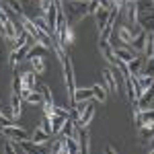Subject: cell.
I'll use <instances>...</instances> for the list:
<instances>
[{"label":"cell","mask_w":154,"mask_h":154,"mask_svg":"<svg viewBox=\"0 0 154 154\" xmlns=\"http://www.w3.org/2000/svg\"><path fill=\"white\" fill-rule=\"evenodd\" d=\"M35 88H37V91H41V95H43V105L54 107V95H51V88H49L48 84H39V82H37ZM43 105H41V107H43Z\"/></svg>","instance_id":"cell-19"},{"label":"cell","mask_w":154,"mask_h":154,"mask_svg":"<svg viewBox=\"0 0 154 154\" xmlns=\"http://www.w3.org/2000/svg\"><path fill=\"white\" fill-rule=\"evenodd\" d=\"M2 134L8 138V140H14V142H23V140H27V138H31L29 134H27V130L25 128H21V125H6V128H2Z\"/></svg>","instance_id":"cell-4"},{"label":"cell","mask_w":154,"mask_h":154,"mask_svg":"<svg viewBox=\"0 0 154 154\" xmlns=\"http://www.w3.org/2000/svg\"><path fill=\"white\" fill-rule=\"evenodd\" d=\"M76 140L80 144V152H88L91 150V134H88V128H78Z\"/></svg>","instance_id":"cell-13"},{"label":"cell","mask_w":154,"mask_h":154,"mask_svg":"<svg viewBox=\"0 0 154 154\" xmlns=\"http://www.w3.org/2000/svg\"><path fill=\"white\" fill-rule=\"evenodd\" d=\"M138 82H140V86L146 91V88L154 86V76H148V74H138Z\"/></svg>","instance_id":"cell-28"},{"label":"cell","mask_w":154,"mask_h":154,"mask_svg":"<svg viewBox=\"0 0 154 154\" xmlns=\"http://www.w3.org/2000/svg\"><path fill=\"white\" fill-rule=\"evenodd\" d=\"M109 14H111V8H105V6L97 8V12H95V19H97V31H103V27H105L107 21H109Z\"/></svg>","instance_id":"cell-15"},{"label":"cell","mask_w":154,"mask_h":154,"mask_svg":"<svg viewBox=\"0 0 154 154\" xmlns=\"http://www.w3.org/2000/svg\"><path fill=\"white\" fill-rule=\"evenodd\" d=\"M111 2H113V0H111Z\"/></svg>","instance_id":"cell-44"},{"label":"cell","mask_w":154,"mask_h":154,"mask_svg":"<svg viewBox=\"0 0 154 154\" xmlns=\"http://www.w3.org/2000/svg\"><path fill=\"white\" fill-rule=\"evenodd\" d=\"M49 48L48 45H43V43H39V41H35L31 48H29V51H27V60H33V58H45L48 56Z\"/></svg>","instance_id":"cell-12"},{"label":"cell","mask_w":154,"mask_h":154,"mask_svg":"<svg viewBox=\"0 0 154 154\" xmlns=\"http://www.w3.org/2000/svg\"><path fill=\"white\" fill-rule=\"evenodd\" d=\"M76 101H93V88H76L74 91V103Z\"/></svg>","instance_id":"cell-23"},{"label":"cell","mask_w":154,"mask_h":154,"mask_svg":"<svg viewBox=\"0 0 154 154\" xmlns=\"http://www.w3.org/2000/svg\"><path fill=\"white\" fill-rule=\"evenodd\" d=\"M150 37H152V39H154V31H152V33H150Z\"/></svg>","instance_id":"cell-41"},{"label":"cell","mask_w":154,"mask_h":154,"mask_svg":"<svg viewBox=\"0 0 154 154\" xmlns=\"http://www.w3.org/2000/svg\"><path fill=\"white\" fill-rule=\"evenodd\" d=\"M0 113H6V109H4V105L0 103Z\"/></svg>","instance_id":"cell-40"},{"label":"cell","mask_w":154,"mask_h":154,"mask_svg":"<svg viewBox=\"0 0 154 154\" xmlns=\"http://www.w3.org/2000/svg\"><path fill=\"white\" fill-rule=\"evenodd\" d=\"M23 97L19 95V93H12L11 97V113H12V117L14 119H19L21 115H23Z\"/></svg>","instance_id":"cell-10"},{"label":"cell","mask_w":154,"mask_h":154,"mask_svg":"<svg viewBox=\"0 0 154 154\" xmlns=\"http://www.w3.org/2000/svg\"><path fill=\"white\" fill-rule=\"evenodd\" d=\"M101 74H103V80H105L107 88L113 91V93H117V84H115V76H113V66H105L101 70Z\"/></svg>","instance_id":"cell-14"},{"label":"cell","mask_w":154,"mask_h":154,"mask_svg":"<svg viewBox=\"0 0 154 154\" xmlns=\"http://www.w3.org/2000/svg\"><path fill=\"white\" fill-rule=\"evenodd\" d=\"M64 12H66L70 25L80 23L88 14V0H66L64 2Z\"/></svg>","instance_id":"cell-1"},{"label":"cell","mask_w":154,"mask_h":154,"mask_svg":"<svg viewBox=\"0 0 154 154\" xmlns=\"http://www.w3.org/2000/svg\"><path fill=\"white\" fill-rule=\"evenodd\" d=\"M148 150H150V152H154V136L150 138V146H148Z\"/></svg>","instance_id":"cell-39"},{"label":"cell","mask_w":154,"mask_h":154,"mask_svg":"<svg viewBox=\"0 0 154 154\" xmlns=\"http://www.w3.org/2000/svg\"><path fill=\"white\" fill-rule=\"evenodd\" d=\"M23 88H25V84H23V76H21V72L19 70H14V76H12V93H23Z\"/></svg>","instance_id":"cell-25"},{"label":"cell","mask_w":154,"mask_h":154,"mask_svg":"<svg viewBox=\"0 0 154 154\" xmlns=\"http://www.w3.org/2000/svg\"><path fill=\"white\" fill-rule=\"evenodd\" d=\"M144 64H146V62H144L140 56H136L131 62H128V72H130V74H134V76H138V74H142Z\"/></svg>","instance_id":"cell-18"},{"label":"cell","mask_w":154,"mask_h":154,"mask_svg":"<svg viewBox=\"0 0 154 154\" xmlns=\"http://www.w3.org/2000/svg\"><path fill=\"white\" fill-rule=\"evenodd\" d=\"M138 25L142 27L144 31L152 33L154 31V8L152 11H146V12H140L138 14Z\"/></svg>","instance_id":"cell-9"},{"label":"cell","mask_w":154,"mask_h":154,"mask_svg":"<svg viewBox=\"0 0 154 154\" xmlns=\"http://www.w3.org/2000/svg\"><path fill=\"white\" fill-rule=\"evenodd\" d=\"M97 8H101V0H88V14H95Z\"/></svg>","instance_id":"cell-35"},{"label":"cell","mask_w":154,"mask_h":154,"mask_svg":"<svg viewBox=\"0 0 154 154\" xmlns=\"http://www.w3.org/2000/svg\"><path fill=\"white\" fill-rule=\"evenodd\" d=\"M95 101V99H93ZM93 101H88V105H86V109H84L82 113H80V117H78V128H88V123L93 121V117H95V111H97V107Z\"/></svg>","instance_id":"cell-6"},{"label":"cell","mask_w":154,"mask_h":154,"mask_svg":"<svg viewBox=\"0 0 154 154\" xmlns=\"http://www.w3.org/2000/svg\"><path fill=\"white\" fill-rule=\"evenodd\" d=\"M142 74H148V76H154V58L146 60V64H144V70Z\"/></svg>","instance_id":"cell-33"},{"label":"cell","mask_w":154,"mask_h":154,"mask_svg":"<svg viewBox=\"0 0 154 154\" xmlns=\"http://www.w3.org/2000/svg\"><path fill=\"white\" fill-rule=\"evenodd\" d=\"M62 70H64V84H66V95L68 101L74 103V91H76V82H74V66H72L70 58L62 62Z\"/></svg>","instance_id":"cell-2"},{"label":"cell","mask_w":154,"mask_h":154,"mask_svg":"<svg viewBox=\"0 0 154 154\" xmlns=\"http://www.w3.org/2000/svg\"><path fill=\"white\" fill-rule=\"evenodd\" d=\"M93 88V99H95L97 103H105L107 101V88L103 84H93L91 86Z\"/></svg>","instance_id":"cell-21"},{"label":"cell","mask_w":154,"mask_h":154,"mask_svg":"<svg viewBox=\"0 0 154 154\" xmlns=\"http://www.w3.org/2000/svg\"><path fill=\"white\" fill-rule=\"evenodd\" d=\"M41 128H43L45 131H49V134H51V117L43 115V119H41Z\"/></svg>","instance_id":"cell-36"},{"label":"cell","mask_w":154,"mask_h":154,"mask_svg":"<svg viewBox=\"0 0 154 154\" xmlns=\"http://www.w3.org/2000/svg\"><path fill=\"white\" fill-rule=\"evenodd\" d=\"M130 2H136V0H130Z\"/></svg>","instance_id":"cell-43"},{"label":"cell","mask_w":154,"mask_h":154,"mask_svg":"<svg viewBox=\"0 0 154 154\" xmlns=\"http://www.w3.org/2000/svg\"><path fill=\"white\" fill-rule=\"evenodd\" d=\"M105 152H113V154H115V152H117V148H115V146H111V144H107V146H105Z\"/></svg>","instance_id":"cell-37"},{"label":"cell","mask_w":154,"mask_h":154,"mask_svg":"<svg viewBox=\"0 0 154 154\" xmlns=\"http://www.w3.org/2000/svg\"><path fill=\"white\" fill-rule=\"evenodd\" d=\"M74 39H76V37H74V31H72V25H68V27H66V31H64V35L60 37V41L68 48V45L74 43Z\"/></svg>","instance_id":"cell-27"},{"label":"cell","mask_w":154,"mask_h":154,"mask_svg":"<svg viewBox=\"0 0 154 154\" xmlns=\"http://www.w3.org/2000/svg\"><path fill=\"white\" fill-rule=\"evenodd\" d=\"M51 8H56V0H39V11L43 12H49Z\"/></svg>","instance_id":"cell-31"},{"label":"cell","mask_w":154,"mask_h":154,"mask_svg":"<svg viewBox=\"0 0 154 154\" xmlns=\"http://www.w3.org/2000/svg\"><path fill=\"white\" fill-rule=\"evenodd\" d=\"M54 113L56 115H64V117H70V109L62 107V105H56V103H54Z\"/></svg>","instance_id":"cell-34"},{"label":"cell","mask_w":154,"mask_h":154,"mask_svg":"<svg viewBox=\"0 0 154 154\" xmlns=\"http://www.w3.org/2000/svg\"><path fill=\"white\" fill-rule=\"evenodd\" d=\"M31 45H33V41L25 43V45H21V48H12L11 56H8V64H11L12 70H19V64H21L23 60H27V51H29Z\"/></svg>","instance_id":"cell-3"},{"label":"cell","mask_w":154,"mask_h":154,"mask_svg":"<svg viewBox=\"0 0 154 154\" xmlns=\"http://www.w3.org/2000/svg\"><path fill=\"white\" fill-rule=\"evenodd\" d=\"M51 152L54 154H58V152H66V142H64V138L60 136L56 142L51 144Z\"/></svg>","instance_id":"cell-30"},{"label":"cell","mask_w":154,"mask_h":154,"mask_svg":"<svg viewBox=\"0 0 154 154\" xmlns=\"http://www.w3.org/2000/svg\"><path fill=\"white\" fill-rule=\"evenodd\" d=\"M138 4L136 2H128V6H125V17H128V23L130 27L134 29H140V25H138Z\"/></svg>","instance_id":"cell-11"},{"label":"cell","mask_w":154,"mask_h":154,"mask_svg":"<svg viewBox=\"0 0 154 154\" xmlns=\"http://www.w3.org/2000/svg\"><path fill=\"white\" fill-rule=\"evenodd\" d=\"M51 136H54V134L45 131L41 125H39V128H35V131L31 134V138H29V140H31V142H35V144H48Z\"/></svg>","instance_id":"cell-16"},{"label":"cell","mask_w":154,"mask_h":154,"mask_svg":"<svg viewBox=\"0 0 154 154\" xmlns=\"http://www.w3.org/2000/svg\"><path fill=\"white\" fill-rule=\"evenodd\" d=\"M136 31H138V29H134V27L121 25V27H117V29H115V35H117L119 41H123V43L131 45V41H134V35H136Z\"/></svg>","instance_id":"cell-8"},{"label":"cell","mask_w":154,"mask_h":154,"mask_svg":"<svg viewBox=\"0 0 154 154\" xmlns=\"http://www.w3.org/2000/svg\"><path fill=\"white\" fill-rule=\"evenodd\" d=\"M14 123H17V119H14V117H8L6 113H0V130L6 128V125H14Z\"/></svg>","instance_id":"cell-32"},{"label":"cell","mask_w":154,"mask_h":154,"mask_svg":"<svg viewBox=\"0 0 154 154\" xmlns=\"http://www.w3.org/2000/svg\"><path fill=\"white\" fill-rule=\"evenodd\" d=\"M64 142H66V152H70V154L80 152V144H78L76 138H64Z\"/></svg>","instance_id":"cell-26"},{"label":"cell","mask_w":154,"mask_h":154,"mask_svg":"<svg viewBox=\"0 0 154 154\" xmlns=\"http://www.w3.org/2000/svg\"><path fill=\"white\" fill-rule=\"evenodd\" d=\"M0 60H2V49H0Z\"/></svg>","instance_id":"cell-42"},{"label":"cell","mask_w":154,"mask_h":154,"mask_svg":"<svg viewBox=\"0 0 154 154\" xmlns=\"http://www.w3.org/2000/svg\"><path fill=\"white\" fill-rule=\"evenodd\" d=\"M146 41H148V31H144L142 27L136 31V35H134V41H131V48L136 54H142L144 49H146Z\"/></svg>","instance_id":"cell-7"},{"label":"cell","mask_w":154,"mask_h":154,"mask_svg":"<svg viewBox=\"0 0 154 154\" xmlns=\"http://www.w3.org/2000/svg\"><path fill=\"white\" fill-rule=\"evenodd\" d=\"M29 62H31V66H33V70L37 74H43L45 72V60L43 58H33V60H29Z\"/></svg>","instance_id":"cell-29"},{"label":"cell","mask_w":154,"mask_h":154,"mask_svg":"<svg viewBox=\"0 0 154 154\" xmlns=\"http://www.w3.org/2000/svg\"><path fill=\"white\" fill-rule=\"evenodd\" d=\"M33 23H35V27L39 29V31H43V33H48L49 37L56 35V31L51 29V25L48 23V19H45V14H37L35 19H33Z\"/></svg>","instance_id":"cell-17"},{"label":"cell","mask_w":154,"mask_h":154,"mask_svg":"<svg viewBox=\"0 0 154 154\" xmlns=\"http://www.w3.org/2000/svg\"><path fill=\"white\" fill-rule=\"evenodd\" d=\"M21 97H23V101L27 105H43V95L37 88H25L21 93Z\"/></svg>","instance_id":"cell-5"},{"label":"cell","mask_w":154,"mask_h":154,"mask_svg":"<svg viewBox=\"0 0 154 154\" xmlns=\"http://www.w3.org/2000/svg\"><path fill=\"white\" fill-rule=\"evenodd\" d=\"M4 2H6V6H4V8H8L12 14H17V17L25 14V12H23V6H21V0H4Z\"/></svg>","instance_id":"cell-24"},{"label":"cell","mask_w":154,"mask_h":154,"mask_svg":"<svg viewBox=\"0 0 154 154\" xmlns=\"http://www.w3.org/2000/svg\"><path fill=\"white\" fill-rule=\"evenodd\" d=\"M21 76H23V84L25 88H35L37 86V72L31 70V72H21ZM23 88V91H25Z\"/></svg>","instance_id":"cell-20"},{"label":"cell","mask_w":154,"mask_h":154,"mask_svg":"<svg viewBox=\"0 0 154 154\" xmlns=\"http://www.w3.org/2000/svg\"><path fill=\"white\" fill-rule=\"evenodd\" d=\"M64 2H66V0H56V8H64Z\"/></svg>","instance_id":"cell-38"},{"label":"cell","mask_w":154,"mask_h":154,"mask_svg":"<svg viewBox=\"0 0 154 154\" xmlns=\"http://www.w3.org/2000/svg\"><path fill=\"white\" fill-rule=\"evenodd\" d=\"M66 119L68 117H64V115H51V134H56L58 136L60 131H62V128H64V123H66Z\"/></svg>","instance_id":"cell-22"}]
</instances>
